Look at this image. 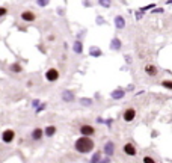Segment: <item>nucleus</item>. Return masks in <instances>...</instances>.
I'll use <instances>...</instances> for the list:
<instances>
[{"label":"nucleus","mask_w":172,"mask_h":163,"mask_svg":"<svg viewBox=\"0 0 172 163\" xmlns=\"http://www.w3.org/2000/svg\"><path fill=\"white\" fill-rule=\"evenodd\" d=\"M142 17H144V11H142V12H136V18H138V20Z\"/></svg>","instance_id":"nucleus-29"},{"label":"nucleus","mask_w":172,"mask_h":163,"mask_svg":"<svg viewBox=\"0 0 172 163\" xmlns=\"http://www.w3.org/2000/svg\"><path fill=\"white\" fill-rule=\"evenodd\" d=\"M74 148H76L77 153L88 154V153H91L95 148V142L91 139V136H82L74 142Z\"/></svg>","instance_id":"nucleus-1"},{"label":"nucleus","mask_w":172,"mask_h":163,"mask_svg":"<svg viewBox=\"0 0 172 163\" xmlns=\"http://www.w3.org/2000/svg\"><path fill=\"white\" fill-rule=\"evenodd\" d=\"M9 69H11L12 73H21V71H23V68H21L20 64H12V65L9 67Z\"/></svg>","instance_id":"nucleus-18"},{"label":"nucleus","mask_w":172,"mask_h":163,"mask_svg":"<svg viewBox=\"0 0 172 163\" xmlns=\"http://www.w3.org/2000/svg\"><path fill=\"white\" fill-rule=\"evenodd\" d=\"M62 100L63 101H67V103H71L73 100H74V94L71 92V91H62Z\"/></svg>","instance_id":"nucleus-11"},{"label":"nucleus","mask_w":172,"mask_h":163,"mask_svg":"<svg viewBox=\"0 0 172 163\" xmlns=\"http://www.w3.org/2000/svg\"><path fill=\"white\" fill-rule=\"evenodd\" d=\"M73 50L77 53V54H82V53H83V45H82V43H80V41H76L74 45H73Z\"/></svg>","instance_id":"nucleus-17"},{"label":"nucleus","mask_w":172,"mask_h":163,"mask_svg":"<svg viewBox=\"0 0 172 163\" xmlns=\"http://www.w3.org/2000/svg\"><path fill=\"white\" fill-rule=\"evenodd\" d=\"M89 54L94 56V58H100L103 53H101V50H100L98 47H91V48H89Z\"/></svg>","instance_id":"nucleus-16"},{"label":"nucleus","mask_w":172,"mask_h":163,"mask_svg":"<svg viewBox=\"0 0 172 163\" xmlns=\"http://www.w3.org/2000/svg\"><path fill=\"white\" fill-rule=\"evenodd\" d=\"M54 133H56V127H54V125H48V127L44 129V135H45V136L52 137V136H54Z\"/></svg>","instance_id":"nucleus-14"},{"label":"nucleus","mask_w":172,"mask_h":163,"mask_svg":"<svg viewBox=\"0 0 172 163\" xmlns=\"http://www.w3.org/2000/svg\"><path fill=\"white\" fill-rule=\"evenodd\" d=\"M144 163H154V159L149 157V155H146V157H144Z\"/></svg>","instance_id":"nucleus-24"},{"label":"nucleus","mask_w":172,"mask_h":163,"mask_svg":"<svg viewBox=\"0 0 172 163\" xmlns=\"http://www.w3.org/2000/svg\"><path fill=\"white\" fill-rule=\"evenodd\" d=\"M115 26L118 27V29H124L125 27V20L122 15H116L115 17Z\"/></svg>","instance_id":"nucleus-12"},{"label":"nucleus","mask_w":172,"mask_h":163,"mask_svg":"<svg viewBox=\"0 0 172 163\" xmlns=\"http://www.w3.org/2000/svg\"><path fill=\"white\" fill-rule=\"evenodd\" d=\"M153 9H154V11H153L154 14H160V12H163V8H153Z\"/></svg>","instance_id":"nucleus-27"},{"label":"nucleus","mask_w":172,"mask_h":163,"mask_svg":"<svg viewBox=\"0 0 172 163\" xmlns=\"http://www.w3.org/2000/svg\"><path fill=\"white\" fill-rule=\"evenodd\" d=\"M98 5L103 8H110L112 6V0H98Z\"/></svg>","instance_id":"nucleus-19"},{"label":"nucleus","mask_w":172,"mask_h":163,"mask_svg":"<svg viewBox=\"0 0 172 163\" xmlns=\"http://www.w3.org/2000/svg\"><path fill=\"white\" fill-rule=\"evenodd\" d=\"M6 14H8V9L3 8V6H0V17H5Z\"/></svg>","instance_id":"nucleus-23"},{"label":"nucleus","mask_w":172,"mask_h":163,"mask_svg":"<svg viewBox=\"0 0 172 163\" xmlns=\"http://www.w3.org/2000/svg\"><path fill=\"white\" fill-rule=\"evenodd\" d=\"M36 3H38V6H41V8H45V6L50 3V0H36Z\"/></svg>","instance_id":"nucleus-22"},{"label":"nucleus","mask_w":172,"mask_h":163,"mask_svg":"<svg viewBox=\"0 0 172 163\" xmlns=\"http://www.w3.org/2000/svg\"><path fill=\"white\" fill-rule=\"evenodd\" d=\"M110 48H112V50H121L119 38H113L112 41H110Z\"/></svg>","instance_id":"nucleus-15"},{"label":"nucleus","mask_w":172,"mask_h":163,"mask_svg":"<svg viewBox=\"0 0 172 163\" xmlns=\"http://www.w3.org/2000/svg\"><path fill=\"white\" fill-rule=\"evenodd\" d=\"M44 107H45V104H41V106H39V107H38V109H36V113H39V112H41V110H44Z\"/></svg>","instance_id":"nucleus-28"},{"label":"nucleus","mask_w":172,"mask_h":163,"mask_svg":"<svg viewBox=\"0 0 172 163\" xmlns=\"http://www.w3.org/2000/svg\"><path fill=\"white\" fill-rule=\"evenodd\" d=\"M104 154L106 155H113V151H115V144L113 142H107L106 145H104Z\"/></svg>","instance_id":"nucleus-10"},{"label":"nucleus","mask_w":172,"mask_h":163,"mask_svg":"<svg viewBox=\"0 0 172 163\" xmlns=\"http://www.w3.org/2000/svg\"><path fill=\"white\" fill-rule=\"evenodd\" d=\"M80 135L82 136H94L95 135V127L94 125H89V124H83V125H80Z\"/></svg>","instance_id":"nucleus-2"},{"label":"nucleus","mask_w":172,"mask_h":163,"mask_svg":"<svg viewBox=\"0 0 172 163\" xmlns=\"http://www.w3.org/2000/svg\"><path fill=\"white\" fill-rule=\"evenodd\" d=\"M160 85L163 86V88H166V89L172 91V80H162V82H160Z\"/></svg>","instance_id":"nucleus-20"},{"label":"nucleus","mask_w":172,"mask_h":163,"mask_svg":"<svg viewBox=\"0 0 172 163\" xmlns=\"http://www.w3.org/2000/svg\"><path fill=\"white\" fill-rule=\"evenodd\" d=\"M122 151H124V154L130 155V157H134V155L138 154L136 146H134V144H131V142H127L125 145L122 146Z\"/></svg>","instance_id":"nucleus-5"},{"label":"nucleus","mask_w":172,"mask_h":163,"mask_svg":"<svg viewBox=\"0 0 172 163\" xmlns=\"http://www.w3.org/2000/svg\"><path fill=\"white\" fill-rule=\"evenodd\" d=\"M78 103L82 104V106H91V104H92V100H91V98H80Z\"/></svg>","instance_id":"nucleus-21"},{"label":"nucleus","mask_w":172,"mask_h":163,"mask_svg":"<svg viewBox=\"0 0 172 163\" xmlns=\"http://www.w3.org/2000/svg\"><path fill=\"white\" fill-rule=\"evenodd\" d=\"M14 139H15V131H14V130L8 129L2 133V140H3L5 144H11Z\"/></svg>","instance_id":"nucleus-6"},{"label":"nucleus","mask_w":172,"mask_h":163,"mask_svg":"<svg viewBox=\"0 0 172 163\" xmlns=\"http://www.w3.org/2000/svg\"><path fill=\"white\" fill-rule=\"evenodd\" d=\"M43 136H44V130L43 129H33L32 130V133H30V137L33 139V140H41L43 139Z\"/></svg>","instance_id":"nucleus-9"},{"label":"nucleus","mask_w":172,"mask_h":163,"mask_svg":"<svg viewBox=\"0 0 172 163\" xmlns=\"http://www.w3.org/2000/svg\"><path fill=\"white\" fill-rule=\"evenodd\" d=\"M59 79V71H58V68H48L47 71H45V80L47 82H56Z\"/></svg>","instance_id":"nucleus-3"},{"label":"nucleus","mask_w":172,"mask_h":163,"mask_svg":"<svg viewBox=\"0 0 172 163\" xmlns=\"http://www.w3.org/2000/svg\"><path fill=\"white\" fill-rule=\"evenodd\" d=\"M35 18H36V15L32 11H23L21 12V20L26 21V23H32V21H35Z\"/></svg>","instance_id":"nucleus-8"},{"label":"nucleus","mask_w":172,"mask_h":163,"mask_svg":"<svg viewBox=\"0 0 172 163\" xmlns=\"http://www.w3.org/2000/svg\"><path fill=\"white\" fill-rule=\"evenodd\" d=\"M100 155H101V153H97V154L92 157V162H98V160H100Z\"/></svg>","instance_id":"nucleus-25"},{"label":"nucleus","mask_w":172,"mask_h":163,"mask_svg":"<svg viewBox=\"0 0 172 163\" xmlns=\"http://www.w3.org/2000/svg\"><path fill=\"white\" fill-rule=\"evenodd\" d=\"M144 71H145L146 76H149V77H155V76L159 74V69H157V67H155V65H153V64H146L145 68H144Z\"/></svg>","instance_id":"nucleus-7"},{"label":"nucleus","mask_w":172,"mask_h":163,"mask_svg":"<svg viewBox=\"0 0 172 163\" xmlns=\"http://www.w3.org/2000/svg\"><path fill=\"white\" fill-rule=\"evenodd\" d=\"M97 122H98V124H103L104 120H103V118H97Z\"/></svg>","instance_id":"nucleus-32"},{"label":"nucleus","mask_w":172,"mask_h":163,"mask_svg":"<svg viewBox=\"0 0 172 163\" xmlns=\"http://www.w3.org/2000/svg\"><path fill=\"white\" fill-rule=\"evenodd\" d=\"M38 104H39V101H38V100H33V101H32V106H33V107H36Z\"/></svg>","instance_id":"nucleus-31"},{"label":"nucleus","mask_w":172,"mask_h":163,"mask_svg":"<svg viewBox=\"0 0 172 163\" xmlns=\"http://www.w3.org/2000/svg\"><path fill=\"white\" fill-rule=\"evenodd\" d=\"M97 23H98V24H103V23H104V18L98 17V18H97Z\"/></svg>","instance_id":"nucleus-30"},{"label":"nucleus","mask_w":172,"mask_h":163,"mask_svg":"<svg viewBox=\"0 0 172 163\" xmlns=\"http://www.w3.org/2000/svg\"><path fill=\"white\" fill-rule=\"evenodd\" d=\"M134 118H136V109H133V107H127L122 113V120L125 122H131V121H134Z\"/></svg>","instance_id":"nucleus-4"},{"label":"nucleus","mask_w":172,"mask_h":163,"mask_svg":"<svg viewBox=\"0 0 172 163\" xmlns=\"http://www.w3.org/2000/svg\"><path fill=\"white\" fill-rule=\"evenodd\" d=\"M153 8H155L154 3H151V5H148V6H145V8H142L140 11H146V9H153Z\"/></svg>","instance_id":"nucleus-26"},{"label":"nucleus","mask_w":172,"mask_h":163,"mask_svg":"<svg viewBox=\"0 0 172 163\" xmlns=\"http://www.w3.org/2000/svg\"><path fill=\"white\" fill-rule=\"evenodd\" d=\"M124 94H125V91H124V89H121V88H118V89H115L110 95H112L113 100H121V98L124 97Z\"/></svg>","instance_id":"nucleus-13"}]
</instances>
